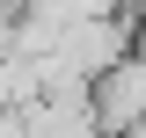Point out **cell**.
<instances>
[{
	"label": "cell",
	"instance_id": "obj_1",
	"mask_svg": "<svg viewBox=\"0 0 146 138\" xmlns=\"http://www.w3.org/2000/svg\"><path fill=\"white\" fill-rule=\"evenodd\" d=\"M139 116H146V58L124 51V58H110V66L88 80V124L102 138H124Z\"/></svg>",
	"mask_w": 146,
	"mask_h": 138
}]
</instances>
